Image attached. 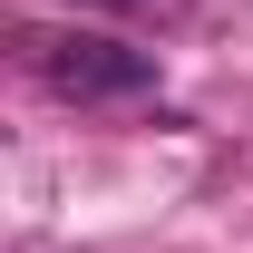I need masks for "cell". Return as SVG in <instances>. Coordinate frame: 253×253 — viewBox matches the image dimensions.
<instances>
[{
  "mask_svg": "<svg viewBox=\"0 0 253 253\" xmlns=\"http://www.w3.org/2000/svg\"><path fill=\"white\" fill-rule=\"evenodd\" d=\"M30 68L78 107H126V97H156V59L126 49L107 30H30Z\"/></svg>",
  "mask_w": 253,
  "mask_h": 253,
  "instance_id": "1",
  "label": "cell"
}]
</instances>
